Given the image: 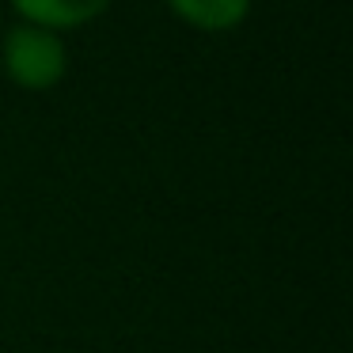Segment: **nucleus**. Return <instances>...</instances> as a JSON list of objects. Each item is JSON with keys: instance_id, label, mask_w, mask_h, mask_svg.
Masks as SVG:
<instances>
[{"instance_id": "f257e3e1", "label": "nucleus", "mask_w": 353, "mask_h": 353, "mask_svg": "<svg viewBox=\"0 0 353 353\" xmlns=\"http://www.w3.org/2000/svg\"><path fill=\"white\" fill-rule=\"evenodd\" d=\"M69 42L57 31L16 19L0 39V72L19 92H54L69 77Z\"/></svg>"}, {"instance_id": "f03ea898", "label": "nucleus", "mask_w": 353, "mask_h": 353, "mask_svg": "<svg viewBox=\"0 0 353 353\" xmlns=\"http://www.w3.org/2000/svg\"><path fill=\"white\" fill-rule=\"evenodd\" d=\"M12 16L19 23H34L46 31L69 34L80 27H92L114 8V0H8Z\"/></svg>"}, {"instance_id": "7ed1b4c3", "label": "nucleus", "mask_w": 353, "mask_h": 353, "mask_svg": "<svg viewBox=\"0 0 353 353\" xmlns=\"http://www.w3.org/2000/svg\"><path fill=\"white\" fill-rule=\"evenodd\" d=\"M163 8L190 31L228 34L251 19L254 0H163Z\"/></svg>"}]
</instances>
